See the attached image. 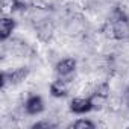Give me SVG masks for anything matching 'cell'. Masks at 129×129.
Instances as JSON below:
<instances>
[{
	"instance_id": "52a82bcc",
	"label": "cell",
	"mask_w": 129,
	"mask_h": 129,
	"mask_svg": "<svg viewBox=\"0 0 129 129\" xmlns=\"http://www.w3.org/2000/svg\"><path fill=\"white\" fill-rule=\"evenodd\" d=\"M24 111L30 115H35V114H40L44 111V102L40 96H30L26 103H24Z\"/></svg>"
},
{
	"instance_id": "30bf717a",
	"label": "cell",
	"mask_w": 129,
	"mask_h": 129,
	"mask_svg": "<svg viewBox=\"0 0 129 129\" xmlns=\"http://www.w3.org/2000/svg\"><path fill=\"white\" fill-rule=\"evenodd\" d=\"M94 94H100V96H105L108 97L109 96V84L108 82H100L96 85V90H94Z\"/></svg>"
},
{
	"instance_id": "8fae6325",
	"label": "cell",
	"mask_w": 129,
	"mask_h": 129,
	"mask_svg": "<svg viewBox=\"0 0 129 129\" xmlns=\"http://www.w3.org/2000/svg\"><path fill=\"white\" fill-rule=\"evenodd\" d=\"M72 127H75V129H93V127H96V124L90 120H78L72 124Z\"/></svg>"
},
{
	"instance_id": "5b68a950",
	"label": "cell",
	"mask_w": 129,
	"mask_h": 129,
	"mask_svg": "<svg viewBox=\"0 0 129 129\" xmlns=\"http://www.w3.org/2000/svg\"><path fill=\"white\" fill-rule=\"evenodd\" d=\"M70 84L72 82H67L66 79H56L50 84V94L53 97H66L70 91Z\"/></svg>"
},
{
	"instance_id": "3957f363",
	"label": "cell",
	"mask_w": 129,
	"mask_h": 129,
	"mask_svg": "<svg viewBox=\"0 0 129 129\" xmlns=\"http://www.w3.org/2000/svg\"><path fill=\"white\" fill-rule=\"evenodd\" d=\"M35 29H37L38 40L40 41H44V43L50 41L52 37H53V34H55V24H53V21L50 18H44V20L38 21L35 24Z\"/></svg>"
},
{
	"instance_id": "8992f818",
	"label": "cell",
	"mask_w": 129,
	"mask_h": 129,
	"mask_svg": "<svg viewBox=\"0 0 129 129\" xmlns=\"http://www.w3.org/2000/svg\"><path fill=\"white\" fill-rule=\"evenodd\" d=\"M70 109L75 114H85L93 109L91 97H76L70 102Z\"/></svg>"
},
{
	"instance_id": "4fadbf2b",
	"label": "cell",
	"mask_w": 129,
	"mask_h": 129,
	"mask_svg": "<svg viewBox=\"0 0 129 129\" xmlns=\"http://www.w3.org/2000/svg\"><path fill=\"white\" fill-rule=\"evenodd\" d=\"M127 96H129V88H127Z\"/></svg>"
},
{
	"instance_id": "ba28073f",
	"label": "cell",
	"mask_w": 129,
	"mask_h": 129,
	"mask_svg": "<svg viewBox=\"0 0 129 129\" xmlns=\"http://www.w3.org/2000/svg\"><path fill=\"white\" fill-rule=\"evenodd\" d=\"M14 29H15V20L9 17H2V20H0V38H2V41H6Z\"/></svg>"
},
{
	"instance_id": "9c48e42d",
	"label": "cell",
	"mask_w": 129,
	"mask_h": 129,
	"mask_svg": "<svg viewBox=\"0 0 129 129\" xmlns=\"http://www.w3.org/2000/svg\"><path fill=\"white\" fill-rule=\"evenodd\" d=\"M106 102H108V97H105V96H100V94L91 96V105H93V109H96V111L103 109L106 106Z\"/></svg>"
},
{
	"instance_id": "7a4b0ae2",
	"label": "cell",
	"mask_w": 129,
	"mask_h": 129,
	"mask_svg": "<svg viewBox=\"0 0 129 129\" xmlns=\"http://www.w3.org/2000/svg\"><path fill=\"white\" fill-rule=\"evenodd\" d=\"M29 75V69L27 67H20V69H15L12 72H3L2 73V88H5L8 84L11 85H17L20 82H23Z\"/></svg>"
},
{
	"instance_id": "277c9868",
	"label": "cell",
	"mask_w": 129,
	"mask_h": 129,
	"mask_svg": "<svg viewBox=\"0 0 129 129\" xmlns=\"http://www.w3.org/2000/svg\"><path fill=\"white\" fill-rule=\"evenodd\" d=\"M111 24H112L114 40H118V41L129 40V18L127 17L114 20V21H111Z\"/></svg>"
},
{
	"instance_id": "7c38bea8",
	"label": "cell",
	"mask_w": 129,
	"mask_h": 129,
	"mask_svg": "<svg viewBox=\"0 0 129 129\" xmlns=\"http://www.w3.org/2000/svg\"><path fill=\"white\" fill-rule=\"evenodd\" d=\"M34 129H50V127H56V123H52V121H40V123H35L32 124Z\"/></svg>"
},
{
	"instance_id": "6da1fadb",
	"label": "cell",
	"mask_w": 129,
	"mask_h": 129,
	"mask_svg": "<svg viewBox=\"0 0 129 129\" xmlns=\"http://www.w3.org/2000/svg\"><path fill=\"white\" fill-rule=\"evenodd\" d=\"M78 67V62L73 58H66L56 62L55 66V72L61 79H66L67 82H72L75 78V70Z\"/></svg>"
}]
</instances>
